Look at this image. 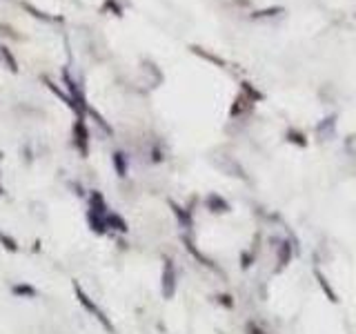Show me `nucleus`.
I'll use <instances>...</instances> for the list:
<instances>
[{
    "label": "nucleus",
    "instance_id": "f257e3e1",
    "mask_svg": "<svg viewBox=\"0 0 356 334\" xmlns=\"http://www.w3.org/2000/svg\"><path fill=\"white\" fill-rule=\"evenodd\" d=\"M71 290H73V296H76V301L81 303V307L85 310V312L91 314V317H94V319L98 321V323H100V327H103V330H105V332H109V334H116V325L112 323V319L107 317V312H105V310H103L100 305H98V303H96L94 299H91V296H89L87 292H85V288H83V285L78 283V281H73V283H71Z\"/></svg>",
    "mask_w": 356,
    "mask_h": 334
},
{
    "label": "nucleus",
    "instance_id": "f03ea898",
    "mask_svg": "<svg viewBox=\"0 0 356 334\" xmlns=\"http://www.w3.org/2000/svg\"><path fill=\"white\" fill-rule=\"evenodd\" d=\"M176 290H178V270H176V263L171 259H165L163 261V272H161V294H163V299L171 301L176 296Z\"/></svg>",
    "mask_w": 356,
    "mask_h": 334
},
{
    "label": "nucleus",
    "instance_id": "7ed1b4c3",
    "mask_svg": "<svg viewBox=\"0 0 356 334\" xmlns=\"http://www.w3.org/2000/svg\"><path fill=\"white\" fill-rule=\"evenodd\" d=\"M73 145H76V149L81 151L83 159H87V154H89V132H87V125H85V116H78V120L73 123Z\"/></svg>",
    "mask_w": 356,
    "mask_h": 334
},
{
    "label": "nucleus",
    "instance_id": "20e7f679",
    "mask_svg": "<svg viewBox=\"0 0 356 334\" xmlns=\"http://www.w3.org/2000/svg\"><path fill=\"white\" fill-rule=\"evenodd\" d=\"M294 254H296L294 241H278V245H276V272L285 270V267L292 263Z\"/></svg>",
    "mask_w": 356,
    "mask_h": 334
},
{
    "label": "nucleus",
    "instance_id": "39448f33",
    "mask_svg": "<svg viewBox=\"0 0 356 334\" xmlns=\"http://www.w3.org/2000/svg\"><path fill=\"white\" fill-rule=\"evenodd\" d=\"M181 241H183V245H185V250H187L189 254H192V256H194L196 261H198V263H200V265H205V267H210V270H212V272H218V274H220V267H218L216 263H214V261H212L210 256H205V254H202V252L198 250V247H196V243H194V239H192V236H187V234H183V236H181Z\"/></svg>",
    "mask_w": 356,
    "mask_h": 334
},
{
    "label": "nucleus",
    "instance_id": "423d86ee",
    "mask_svg": "<svg viewBox=\"0 0 356 334\" xmlns=\"http://www.w3.org/2000/svg\"><path fill=\"white\" fill-rule=\"evenodd\" d=\"M169 208H171V214L176 216L178 225L185 229V232H192V227H194V214H192V212L194 210L183 208V205H178L176 200H169Z\"/></svg>",
    "mask_w": 356,
    "mask_h": 334
},
{
    "label": "nucleus",
    "instance_id": "0eeeda50",
    "mask_svg": "<svg viewBox=\"0 0 356 334\" xmlns=\"http://www.w3.org/2000/svg\"><path fill=\"white\" fill-rule=\"evenodd\" d=\"M205 210L210 212V214H227V212L232 210V205L227 203V200L220 196V194L210 192L205 196Z\"/></svg>",
    "mask_w": 356,
    "mask_h": 334
},
{
    "label": "nucleus",
    "instance_id": "6e6552de",
    "mask_svg": "<svg viewBox=\"0 0 356 334\" xmlns=\"http://www.w3.org/2000/svg\"><path fill=\"white\" fill-rule=\"evenodd\" d=\"M85 218H87V225H89V229H91V232H94V234H98V236H105V234H109L107 221H105V216H103V214H96V212L87 210V214H85Z\"/></svg>",
    "mask_w": 356,
    "mask_h": 334
},
{
    "label": "nucleus",
    "instance_id": "1a4fd4ad",
    "mask_svg": "<svg viewBox=\"0 0 356 334\" xmlns=\"http://www.w3.org/2000/svg\"><path fill=\"white\" fill-rule=\"evenodd\" d=\"M105 221H107L109 234H112V232H118V234H127V232H130V225H127V221L118 214V212L109 210L107 216H105Z\"/></svg>",
    "mask_w": 356,
    "mask_h": 334
},
{
    "label": "nucleus",
    "instance_id": "9d476101",
    "mask_svg": "<svg viewBox=\"0 0 356 334\" xmlns=\"http://www.w3.org/2000/svg\"><path fill=\"white\" fill-rule=\"evenodd\" d=\"M11 294L18 296V299H38L40 290L32 283H14L11 285Z\"/></svg>",
    "mask_w": 356,
    "mask_h": 334
},
{
    "label": "nucleus",
    "instance_id": "9b49d317",
    "mask_svg": "<svg viewBox=\"0 0 356 334\" xmlns=\"http://www.w3.org/2000/svg\"><path fill=\"white\" fill-rule=\"evenodd\" d=\"M314 278H316L318 288L323 290V294L327 296V301H332V303H339V294H336V290L332 288V283L327 281V276H325L321 270H314Z\"/></svg>",
    "mask_w": 356,
    "mask_h": 334
},
{
    "label": "nucleus",
    "instance_id": "f8f14e48",
    "mask_svg": "<svg viewBox=\"0 0 356 334\" xmlns=\"http://www.w3.org/2000/svg\"><path fill=\"white\" fill-rule=\"evenodd\" d=\"M89 210L96 212V214H103V216H107V212H109V205H107L105 196H103L98 190L89 192Z\"/></svg>",
    "mask_w": 356,
    "mask_h": 334
},
{
    "label": "nucleus",
    "instance_id": "ddd939ff",
    "mask_svg": "<svg viewBox=\"0 0 356 334\" xmlns=\"http://www.w3.org/2000/svg\"><path fill=\"white\" fill-rule=\"evenodd\" d=\"M112 165H114V169H116V174H118L120 178H125L130 165H127V156L122 154V151H114V154H112Z\"/></svg>",
    "mask_w": 356,
    "mask_h": 334
},
{
    "label": "nucleus",
    "instance_id": "4468645a",
    "mask_svg": "<svg viewBox=\"0 0 356 334\" xmlns=\"http://www.w3.org/2000/svg\"><path fill=\"white\" fill-rule=\"evenodd\" d=\"M0 245H3L7 252H11V254H18V252L22 250L20 243H18L14 236H9L7 232H3V229H0Z\"/></svg>",
    "mask_w": 356,
    "mask_h": 334
},
{
    "label": "nucleus",
    "instance_id": "2eb2a0df",
    "mask_svg": "<svg viewBox=\"0 0 356 334\" xmlns=\"http://www.w3.org/2000/svg\"><path fill=\"white\" fill-rule=\"evenodd\" d=\"M0 60H3V63H7V67H9V71H18V63H16V58L11 56V52L7 49V47H3L0 45Z\"/></svg>",
    "mask_w": 356,
    "mask_h": 334
},
{
    "label": "nucleus",
    "instance_id": "dca6fc26",
    "mask_svg": "<svg viewBox=\"0 0 356 334\" xmlns=\"http://www.w3.org/2000/svg\"><path fill=\"white\" fill-rule=\"evenodd\" d=\"M287 141H290L292 145H298V147H308V138H305L303 132L290 130V132H287Z\"/></svg>",
    "mask_w": 356,
    "mask_h": 334
},
{
    "label": "nucleus",
    "instance_id": "f3484780",
    "mask_svg": "<svg viewBox=\"0 0 356 334\" xmlns=\"http://www.w3.org/2000/svg\"><path fill=\"white\" fill-rule=\"evenodd\" d=\"M254 263H256V252L254 250H243L241 252V267L243 270H249Z\"/></svg>",
    "mask_w": 356,
    "mask_h": 334
},
{
    "label": "nucleus",
    "instance_id": "a211bd4d",
    "mask_svg": "<svg viewBox=\"0 0 356 334\" xmlns=\"http://www.w3.org/2000/svg\"><path fill=\"white\" fill-rule=\"evenodd\" d=\"M278 14H283V7H267V9L254 11V18H274Z\"/></svg>",
    "mask_w": 356,
    "mask_h": 334
},
{
    "label": "nucleus",
    "instance_id": "6ab92c4d",
    "mask_svg": "<svg viewBox=\"0 0 356 334\" xmlns=\"http://www.w3.org/2000/svg\"><path fill=\"white\" fill-rule=\"evenodd\" d=\"M216 303H218V305H223L225 310H234V305H236V303H234V296H232V294H216Z\"/></svg>",
    "mask_w": 356,
    "mask_h": 334
},
{
    "label": "nucleus",
    "instance_id": "aec40b11",
    "mask_svg": "<svg viewBox=\"0 0 356 334\" xmlns=\"http://www.w3.org/2000/svg\"><path fill=\"white\" fill-rule=\"evenodd\" d=\"M243 92H245L243 96H247V98H249L251 102H256V100H261V98H263V94H261V92H256V89L251 87L249 83H243Z\"/></svg>",
    "mask_w": 356,
    "mask_h": 334
},
{
    "label": "nucleus",
    "instance_id": "412c9836",
    "mask_svg": "<svg viewBox=\"0 0 356 334\" xmlns=\"http://www.w3.org/2000/svg\"><path fill=\"white\" fill-rule=\"evenodd\" d=\"M245 334H267V332H265V327H261L256 321H247V323H245Z\"/></svg>",
    "mask_w": 356,
    "mask_h": 334
},
{
    "label": "nucleus",
    "instance_id": "4be33fe9",
    "mask_svg": "<svg viewBox=\"0 0 356 334\" xmlns=\"http://www.w3.org/2000/svg\"><path fill=\"white\" fill-rule=\"evenodd\" d=\"M192 49H194L196 54H200V56H202V58H207V60H212V63H216V65H225V63H223V60H220V58H216V56H212V54H205V52H200V49H198V47H192Z\"/></svg>",
    "mask_w": 356,
    "mask_h": 334
},
{
    "label": "nucleus",
    "instance_id": "5701e85b",
    "mask_svg": "<svg viewBox=\"0 0 356 334\" xmlns=\"http://www.w3.org/2000/svg\"><path fill=\"white\" fill-rule=\"evenodd\" d=\"M3 194H5V187H3V185H0V196H3Z\"/></svg>",
    "mask_w": 356,
    "mask_h": 334
}]
</instances>
